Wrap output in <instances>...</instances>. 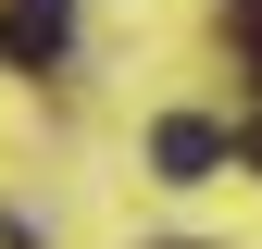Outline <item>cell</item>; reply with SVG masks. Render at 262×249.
Wrapping results in <instances>:
<instances>
[{"label":"cell","instance_id":"7a4b0ae2","mask_svg":"<svg viewBox=\"0 0 262 249\" xmlns=\"http://www.w3.org/2000/svg\"><path fill=\"white\" fill-rule=\"evenodd\" d=\"M62 38H75V0H13L0 13V50L13 62H62Z\"/></svg>","mask_w":262,"mask_h":249},{"label":"cell","instance_id":"3957f363","mask_svg":"<svg viewBox=\"0 0 262 249\" xmlns=\"http://www.w3.org/2000/svg\"><path fill=\"white\" fill-rule=\"evenodd\" d=\"M237 62H250V87H262V0H237Z\"/></svg>","mask_w":262,"mask_h":249},{"label":"cell","instance_id":"277c9868","mask_svg":"<svg viewBox=\"0 0 262 249\" xmlns=\"http://www.w3.org/2000/svg\"><path fill=\"white\" fill-rule=\"evenodd\" d=\"M237 162H250V175H262V124H250V137H237Z\"/></svg>","mask_w":262,"mask_h":249},{"label":"cell","instance_id":"6da1fadb","mask_svg":"<svg viewBox=\"0 0 262 249\" xmlns=\"http://www.w3.org/2000/svg\"><path fill=\"white\" fill-rule=\"evenodd\" d=\"M225 150H237V137H225V124H200V112H162V124H150V162L175 175V187H200V175H225Z\"/></svg>","mask_w":262,"mask_h":249}]
</instances>
